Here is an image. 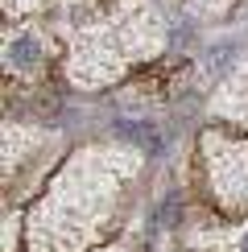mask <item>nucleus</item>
<instances>
[{"label": "nucleus", "instance_id": "f257e3e1", "mask_svg": "<svg viewBox=\"0 0 248 252\" xmlns=\"http://www.w3.org/2000/svg\"><path fill=\"white\" fill-rule=\"evenodd\" d=\"M37 58H41V46H37L33 37H17L13 46H8V62H13L17 70H29Z\"/></svg>", "mask_w": 248, "mask_h": 252}, {"label": "nucleus", "instance_id": "f03ea898", "mask_svg": "<svg viewBox=\"0 0 248 252\" xmlns=\"http://www.w3.org/2000/svg\"><path fill=\"white\" fill-rule=\"evenodd\" d=\"M240 252H248V236H244V240H240Z\"/></svg>", "mask_w": 248, "mask_h": 252}]
</instances>
